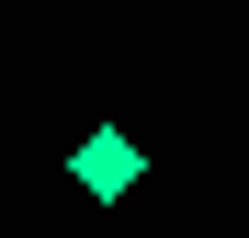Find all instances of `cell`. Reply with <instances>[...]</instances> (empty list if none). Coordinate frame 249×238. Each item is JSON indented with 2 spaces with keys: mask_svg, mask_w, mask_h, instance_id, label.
<instances>
[{
  "mask_svg": "<svg viewBox=\"0 0 249 238\" xmlns=\"http://www.w3.org/2000/svg\"><path fill=\"white\" fill-rule=\"evenodd\" d=\"M68 182H79V193H91V204H124V193H136V182H147V147H136V136H124V125H91V136H79V147H68Z\"/></svg>",
  "mask_w": 249,
  "mask_h": 238,
  "instance_id": "obj_1",
  "label": "cell"
}]
</instances>
